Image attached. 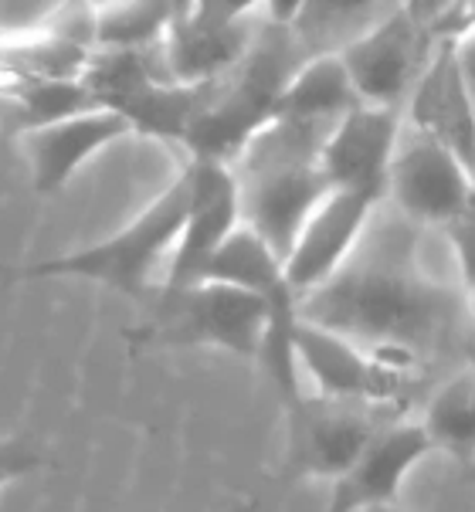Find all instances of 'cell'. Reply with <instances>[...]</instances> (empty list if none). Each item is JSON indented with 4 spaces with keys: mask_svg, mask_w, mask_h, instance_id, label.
I'll return each instance as SVG.
<instances>
[{
    "mask_svg": "<svg viewBox=\"0 0 475 512\" xmlns=\"http://www.w3.org/2000/svg\"><path fill=\"white\" fill-rule=\"evenodd\" d=\"M414 228L370 214L347 262L296 302L302 323L330 329L367 357L394 350L425 363L465 350V292L421 272Z\"/></svg>",
    "mask_w": 475,
    "mask_h": 512,
    "instance_id": "6da1fadb",
    "label": "cell"
},
{
    "mask_svg": "<svg viewBox=\"0 0 475 512\" xmlns=\"http://www.w3.org/2000/svg\"><path fill=\"white\" fill-rule=\"evenodd\" d=\"M330 129L333 126L272 119L231 163L238 221L258 234L279 262L289 255L302 221L330 194V184L319 170V150Z\"/></svg>",
    "mask_w": 475,
    "mask_h": 512,
    "instance_id": "7a4b0ae2",
    "label": "cell"
},
{
    "mask_svg": "<svg viewBox=\"0 0 475 512\" xmlns=\"http://www.w3.org/2000/svg\"><path fill=\"white\" fill-rule=\"evenodd\" d=\"M302 62L306 55L292 31L262 17L245 55L228 72L197 85L194 116L180 140L190 150V160H214L231 167L258 129L272 123L279 95Z\"/></svg>",
    "mask_w": 475,
    "mask_h": 512,
    "instance_id": "3957f363",
    "label": "cell"
},
{
    "mask_svg": "<svg viewBox=\"0 0 475 512\" xmlns=\"http://www.w3.org/2000/svg\"><path fill=\"white\" fill-rule=\"evenodd\" d=\"M272 309L255 292L228 282H190L177 289H153L146 295V316L126 340L146 350H170V346H218L238 357H262L265 329Z\"/></svg>",
    "mask_w": 475,
    "mask_h": 512,
    "instance_id": "277c9868",
    "label": "cell"
},
{
    "mask_svg": "<svg viewBox=\"0 0 475 512\" xmlns=\"http://www.w3.org/2000/svg\"><path fill=\"white\" fill-rule=\"evenodd\" d=\"M190 204V170L170 184L136 221H129L123 231L112 238L99 241V245L68 251V255H55L48 262L21 268V279H89L109 289L133 295V299H146L153 292L150 275L167 251L177 245L180 228L187 218Z\"/></svg>",
    "mask_w": 475,
    "mask_h": 512,
    "instance_id": "5b68a950",
    "label": "cell"
},
{
    "mask_svg": "<svg viewBox=\"0 0 475 512\" xmlns=\"http://www.w3.org/2000/svg\"><path fill=\"white\" fill-rule=\"evenodd\" d=\"M387 421H397L391 407L302 394L285 407V475L336 482Z\"/></svg>",
    "mask_w": 475,
    "mask_h": 512,
    "instance_id": "8992f818",
    "label": "cell"
},
{
    "mask_svg": "<svg viewBox=\"0 0 475 512\" xmlns=\"http://www.w3.org/2000/svg\"><path fill=\"white\" fill-rule=\"evenodd\" d=\"M404 221L445 228L472 214V167L425 133L397 136L387 190Z\"/></svg>",
    "mask_w": 475,
    "mask_h": 512,
    "instance_id": "52a82bcc",
    "label": "cell"
},
{
    "mask_svg": "<svg viewBox=\"0 0 475 512\" xmlns=\"http://www.w3.org/2000/svg\"><path fill=\"white\" fill-rule=\"evenodd\" d=\"M435 41L411 21L401 7H394L384 21L343 45L340 55L347 78L357 92L360 106L397 109L408 102V95L425 68Z\"/></svg>",
    "mask_w": 475,
    "mask_h": 512,
    "instance_id": "ba28073f",
    "label": "cell"
},
{
    "mask_svg": "<svg viewBox=\"0 0 475 512\" xmlns=\"http://www.w3.org/2000/svg\"><path fill=\"white\" fill-rule=\"evenodd\" d=\"M414 133H425L472 167V78L469 41H435L408 95Z\"/></svg>",
    "mask_w": 475,
    "mask_h": 512,
    "instance_id": "9c48e42d",
    "label": "cell"
},
{
    "mask_svg": "<svg viewBox=\"0 0 475 512\" xmlns=\"http://www.w3.org/2000/svg\"><path fill=\"white\" fill-rule=\"evenodd\" d=\"M292 357L313 377L316 397H333V401H367L377 407H391L401 414L408 401V380L380 370L360 346H353L343 336L319 329L313 323H296L292 329Z\"/></svg>",
    "mask_w": 475,
    "mask_h": 512,
    "instance_id": "30bf717a",
    "label": "cell"
},
{
    "mask_svg": "<svg viewBox=\"0 0 475 512\" xmlns=\"http://www.w3.org/2000/svg\"><path fill=\"white\" fill-rule=\"evenodd\" d=\"M401 136V112L380 106H353L340 119L323 150H319V170H323L330 190H347V194L384 201L387 170Z\"/></svg>",
    "mask_w": 475,
    "mask_h": 512,
    "instance_id": "8fae6325",
    "label": "cell"
},
{
    "mask_svg": "<svg viewBox=\"0 0 475 512\" xmlns=\"http://www.w3.org/2000/svg\"><path fill=\"white\" fill-rule=\"evenodd\" d=\"M374 211L377 201L347 194V190H330L313 207V214L302 221L289 255L282 258V275L289 282L292 295H296V302L302 295L319 289L336 268L347 262Z\"/></svg>",
    "mask_w": 475,
    "mask_h": 512,
    "instance_id": "7c38bea8",
    "label": "cell"
},
{
    "mask_svg": "<svg viewBox=\"0 0 475 512\" xmlns=\"http://www.w3.org/2000/svg\"><path fill=\"white\" fill-rule=\"evenodd\" d=\"M190 204L180 228V238L170 258V272L163 289L201 282L207 262L214 258L228 234L238 228V187L235 173L214 160H190Z\"/></svg>",
    "mask_w": 475,
    "mask_h": 512,
    "instance_id": "4fadbf2b",
    "label": "cell"
},
{
    "mask_svg": "<svg viewBox=\"0 0 475 512\" xmlns=\"http://www.w3.org/2000/svg\"><path fill=\"white\" fill-rule=\"evenodd\" d=\"M92 55L89 0H65L41 24L0 28V72L79 82Z\"/></svg>",
    "mask_w": 475,
    "mask_h": 512,
    "instance_id": "5bb4252c",
    "label": "cell"
},
{
    "mask_svg": "<svg viewBox=\"0 0 475 512\" xmlns=\"http://www.w3.org/2000/svg\"><path fill=\"white\" fill-rule=\"evenodd\" d=\"M431 451L435 448L418 421L380 424L347 472L333 482L330 512H360L380 502H394L408 472L425 462Z\"/></svg>",
    "mask_w": 475,
    "mask_h": 512,
    "instance_id": "9a60e30c",
    "label": "cell"
},
{
    "mask_svg": "<svg viewBox=\"0 0 475 512\" xmlns=\"http://www.w3.org/2000/svg\"><path fill=\"white\" fill-rule=\"evenodd\" d=\"M126 133H133L126 119L119 112L99 106L75 112V116H62L55 123L34 126L28 133L14 136V140L28 156L34 190L38 194H58L89 156L106 150L109 143H116Z\"/></svg>",
    "mask_w": 475,
    "mask_h": 512,
    "instance_id": "2e32d148",
    "label": "cell"
},
{
    "mask_svg": "<svg viewBox=\"0 0 475 512\" xmlns=\"http://www.w3.org/2000/svg\"><path fill=\"white\" fill-rule=\"evenodd\" d=\"M255 17H245L238 24H224V28H207V24H194L187 17H177L170 24L167 38H163V65H167L170 82L177 85H204L245 55L258 31Z\"/></svg>",
    "mask_w": 475,
    "mask_h": 512,
    "instance_id": "e0dca14e",
    "label": "cell"
},
{
    "mask_svg": "<svg viewBox=\"0 0 475 512\" xmlns=\"http://www.w3.org/2000/svg\"><path fill=\"white\" fill-rule=\"evenodd\" d=\"M360 106L357 92H353L347 68L340 55H313L306 58L289 85L279 95L272 119H292V123H313V126H336L343 116Z\"/></svg>",
    "mask_w": 475,
    "mask_h": 512,
    "instance_id": "ac0fdd59",
    "label": "cell"
},
{
    "mask_svg": "<svg viewBox=\"0 0 475 512\" xmlns=\"http://www.w3.org/2000/svg\"><path fill=\"white\" fill-rule=\"evenodd\" d=\"M394 7L397 0H306L292 17L289 31L306 58L333 55L384 21Z\"/></svg>",
    "mask_w": 475,
    "mask_h": 512,
    "instance_id": "d6986e66",
    "label": "cell"
},
{
    "mask_svg": "<svg viewBox=\"0 0 475 512\" xmlns=\"http://www.w3.org/2000/svg\"><path fill=\"white\" fill-rule=\"evenodd\" d=\"M428 435L431 448H442L462 468H472L475 455V377L472 367H465L448 377L425 404V418L418 421Z\"/></svg>",
    "mask_w": 475,
    "mask_h": 512,
    "instance_id": "ffe728a7",
    "label": "cell"
},
{
    "mask_svg": "<svg viewBox=\"0 0 475 512\" xmlns=\"http://www.w3.org/2000/svg\"><path fill=\"white\" fill-rule=\"evenodd\" d=\"M92 51L106 48H153L177 21L167 0H89Z\"/></svg>",
    "mask_w": 475,
    "mask_h": 512,
    "instance_id": "44dd1931",
    "label": "cell"
},
{
    "mask_svg": "<svg viewBox=\"0 0 475 512\" xmlns=\"http://www.w3.org/2000/svg\"><path fill=\"white\" fill-rule=\"evenodd\" d=\"M258 7H265V0H190L184 17L194 24H207V28H224V24L255 17Z\"/></svg>",
    "mask_w": 475,
    "mask_h": 512,
    "instance_id": "7402d4cb",
    "label": "cell"
},
{
    "mask_svg": "<svg viewBox=\"0 0 475 512\" xmlns=\"http://www.w3.org/2000/svg\"><path fill=\"white\" fill-rule=\"evenodd\" d=\"M45 465V451L34 445L31 438H0V489L14 479L38 472Z\"/></svg>",
    "mask_w": 475,
    "mask_h": 512,
    "instance_id": "603a6c76",
    "label": "cell"
},
{
    "mask_svg": "<svg viewBox=\"0 0 475 512\" xmlns=\"http://www.w3.org/2000/svg\"><path fill=\"white\" fill-rule=\"evenodd\" d=\"M452 4L455 0H397V7H401V11L408 14L421 31H425L438 14H445Z\"/></svg>",
    "mask_w": 475,
    "mask_h": 512,
    "instance_id": "cb8c5ba5",
    "label": "cell"
},
{
    "mask_svg": "<svg viewBox=\"0 0 475 512\" xmlns=\"http://www.w3.org/2000/svg\"><path fill=\"white\" fill-rule=\"evenodd\" d=\"M302 4H306V0H265V21L285 24V28H289L292 17L299 14Z\"/></svg>",
    "mask_w": 475,
    "mask_h": 512,
    "instance_id": "d4e9b609",
    "label": "cell"
},
{
    "mask_svg": "<svg viewBox=\"0 0 475 512\" xmlns=\"http://www.w3.org/2000/svg\"><path fill=\"white\" fill-rule=\"evenodd\" d=\"M224 512H258V502L245 499V502H238V506H231V509H224Z\"/></svg>",
    "mask_w": 475,
    "mask_h": 512,
    "instance_id": "484cf974",
    "label": "cell"
},
{
    "mask_svg": "<svg viewBox=\"0 0 475 512\" xmlns=\"http://www.w3.org/2000/svg\"><path fill=\"white\" fill-rule=\"evenodd\" d=\"M360 512H401V509H397V502H380V506H367Z\"/></svg>",
    "mask_w": 475,
    "mask_h": 512,
    "instance_id": "4316f807",
    "label": "cell"
},
{
    "mask_svg": "<svg viewBox=\"0 0 475 512\" xmlns=\"http://www.w3.org/2000/svg\"><path fill=\"white\" fill-rule=\"evenodd\" d=\"M167 4L174 7V14H177V17H184V14H187V7H190V0H167Z\"/></svg>",
    "mask_w": 475,
    "mask_h": 512,
    "instance_id": "83f0119b",
    "label": "cell"
}]
</instances>
